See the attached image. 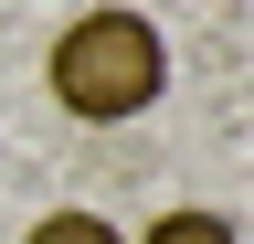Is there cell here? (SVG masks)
I'll use <instances>...</instances> for the list:
<instances>
[{
	"label": "cell",
	"instance_id": "obj_1",
	"mask_svg": "<svg viewBox=\"0 0 254 244\" xmlns=\"http://www.w3.org/2000/svg\"><path fill=\"white\" fill-rule=\"evenodd\" d=\"M43 85L85 128H127V117H148L159 85H170V43H159L148 11H74L53 32V53H43Z\"/></svg>",
	"mask_w": 254,
	"mask_h": 244
},
{
	"label": "cell",
	"instance_id": "obj_3",
	"mask_svg": "<svg viewBox=\"0 0 254 244\" xmlns=\"http://www.w3.org/2000/svg\"><path fill=\"white\" fill-rule=\"evenodd\" d=\"M21 244H127V234L106 223V212H43V223H32Z\"/></svg>",
	"mask_w": 254,
	"mask_h": 244
},
{
	"label": "cell",
	"instance_id": "obj_2",
	"mask_svg": "<svg viewBox=\"0 0 254 244\" xmlns=\"http://www.w3.org/2000/svg\"><path fill=\"white\" fill-rule=\"evenodd\" d=\"M138 244H244V234L222 223V212H159V223H148Z\"/></svg>",
	"mask_w": 254,
	"mask_h": 244
}]
</instances>
